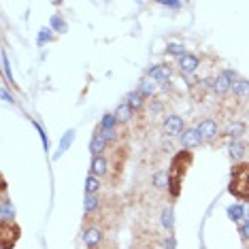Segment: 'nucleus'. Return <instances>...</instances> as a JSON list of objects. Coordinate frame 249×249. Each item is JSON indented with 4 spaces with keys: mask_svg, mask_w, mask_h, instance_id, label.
Instances as JSON below:
<instances>
[{
    "mask_svg": "<svg viewBox=\"0 0 249 249\" xmlns=\"http://www.w3.org/2000/svg\"><path fill=\"white\" fill-rule=\"evenodd\" d=\"M192 160H194V158H192V151H188V149L173 156L171 168H168V192H171L173 198H177L181 194V183H183L185 175L190 171Z\"/></svg>",
    "mask_w": 249,
    "mask_h": 249,
    "instance_id": "1",
    "label": "nucleus"
},
{
    "mask_svg": "<svg viewBox=\"0 0 249 249\" xmlns=\"http://www.w3.org/2000/svg\"><path fill=\"white\" fill-rule=\"evenodd\" d=\"M228 192L243 202H249V164H236L232 168V179Z\"/></svg>",
    "mask_w": 249,
    "mask_h": 249,
    "instance_id": "2",
    "label": "nucleus"
},
{
    "mask_svg": "<svg viewBox=\"0 0 249 249\" xmlns=\"http://www.w3.org/2000/svg\"><path fill=\"white\" fill-rule=\"evenodd\" d=\"M19 226L15 222H0V245L2 249H13L15 243L19 241Z\"/></svg>",
    "mask_w": 249,
    "mask_h": 249,
    "instance_id": "3",
    "label": "nucleus"
},
{
    "mask_svg": "<svg viewBox=\"0 0 249 249\" xmlns=\"http://www.w3.org/2000/svg\"><path fill=\"white\" fill-rule=\"evenodd\" d=\"M205 143V139L200 137V132H198L196 128H185L183 132H181V147L183 149H196V147H200Z\"/></svg>",
    "mask_w": 249,
    "mask_h": 249,
    "instance_id": "4",
    "label": "nucleus"
},
{
    "mask_svg": "<svg viewBox=\"0 0 249 249\" xmlns=\"http://www.w3.org/2000/svg\"><path fill=\"white\" fill-rule=\"evenodd\" d=\"M103 239H105V232H103V228H98V226H88V228L83 230V243H86L88 249L100 247Z\"/></svg>",
    "mask_w": 249,
    "mask_h": 249,
    "instance_id": "5",
    "label": "nucleus"
},
{
    "mask_svg": "<svg viewBox=\"0 0 249 249\" xmlns=\"http://www.w3.org/2000/svg\"><path fill=\"white\" fill-rule=\"evenodd\" d=\"M162 132L166 137H175V134L181 137V132H183V120L179 115H166L162 122Z\"/></svg>",
    "mask_w": 249,
    "mask_h": 249,
    "instance_id": "6",
    "label": "nucleus"
},
{
    "mask_svg": "<svg viewBox=\"0 0 249 249\" xmlns=\"http://www.w3.org/2000/svg\"><path fill=\"white\" fill-rule=\"evenodd\" d=\"M196 130L200 132V137L205 141H213L215 137H217V132H219V126H217V122H215V120L207 117V120H202L200 124H198Z\"/></svg>",
    "mask_w": 249,
    "mask_h": 249,
    "instance_id": "7",
    "label": "nucleus"
},
{
    "mask_svg": "<svg viewBox=\"0 0 249 249\" xmlns=\"http://www.w3.org/2000/svg\"><path fill=\"white\" fill-rule=\"evenodd\" d=\"M173 75V71H171V66H166V64H156V66H149L147 69V77L151 79V81H168Z\"/></svg>",
    "mask_w": 249,
    "mask_h": 249,
    "instance_id": "8",
    "label": "nucleus"
},
{
    "mask_svg": "<svg viewBox=\"0 0 249 249\" xmlns=\"http://www.w3.org/2000/svg\"><path fill=\"white\" fill-rule=\"evenodd\" d=\"M89 175H94V177H107L109 175V160H107L105 156H96L92 158V164H89Z\"/></svg>",
    "mask_w": 249,
    "mask_h": 249,
    "instance_id": "9",
    "label": "nucleus"
},
{
    "mask_svg": "<svg viewBox=\"0 0 249 249\" xmlns=\"http://www.w3.org/2000/svg\"><path fill=\"white\" fill-rule=\"evenodd\" d=\"M198 66H200V60H198L194 53H185V55H181V58H179V69H181L183 75H190V72H194Z\"/></svg>",
    "mask_w": 249,
    "mask_h": 249,
    "instance_id": "10",
    "label": "nucleus"
},
{
    "mask_svg": "<svg viewBox=\"0 0 249 249\" xmlns=\"http://www.w3.org/2000/svg\"><path fill=\"white\" fill-rule=\"evenodd\" d=\"M0 222H15V207L7 194H2V200H0Z\"/></svg>",
    "mask_w": 249,
    "mask_h": 249,
    "instance_id": "11",
    "label": "nucleus"
},
{
    "mask_svg": "<svg viewBox=\"0 0 249 249\" xmlns=\"http://www.w3.org/2000/svg\"><path fill=\"white\" fill-rule=\"evenodd\" d=\"M107 141L103 139V134H100V130H96V134L89 141V151H92V158L96 156H103V151H107Z\"/></svg>",
    "mask_w": 249,
    "mask_h": 249,
    "instance_id": "12",
    "label": "nucleus"
},
{
    "mask_svg": "<svg viewBox=\"0 0 249 249\" xmlns=\"http://www.w3.org/2000/svg\"><path fill=\"white\" fill-rule=\"evenodd\" d=\"M230 89H232V81L226 77V72L222 71L217 77L213 79V92L215 94H226V92H230Z\"/></svg>",
    "mask_w": 249,
    "mask_h": 249,
    "instance_id": "13",
    "label": "nucleus"
},
{
    "mask_svg": "<svg viewBox=\"0 0 249 249\" xmlns=\"http://www.w3.org/2000/svg\"><path fill=\"white\" fill-rule=\"evenodd\" d=\"M98 209H100V194H86V198H83V213L92 215Z\"/></svg>",
    "mask_w": 249,
    "mask_h": 249,
    "instance_id": "14",
    "label": "nucleus"
},
{
    "mask_svg": "<svg viewBox=\"0 0 249 249\" xmlns=\"http://www.w3.org/2000/svg\"><path fill=\"white\" fill-rule=\"evenodd\" d=\"M115 117L120 124H128L134 117V109L128 103H122V105H117V109H115Z\"/></svg>",
    "mask_w": 249,
    "mask_h": 249,
    "instance_id": "15",
    "label": "nucleus"
},
{
    "mask_svg": "<svg viewBox=\"0 0 249 249\" xmlns=\"http://www.w3.org/2000/svg\"><path fill=\"white\" fill-rule=\"evenodd\" d=\"M228 149H230V158H232V160H234V162H241L243 158H245V149H247V147L243 145L241 141H232Z\"/></svg>",
    "mask_w": 249,
    "mask_h": 249,
    "instance_id": "16",
    "label": "nucleus"
},
{
    "mask_svg": "<svg viewBox=\"0 0 249 249\" xmlns=\"http://www.w3.org/2000/svg\"><path fill=\"white\" fill-rule=\"evenodd\" d=\"M126 103L132 107L134 111H139V109H143V105H145V96L139 92V89H134V92H130L126 96Z\"/></svg>",
    "mask_w": 249,
    "mask_h": 249,
    "instance_id": "17",
    "label": "nucleus"
},
{
    "mask_svg": "<svg viewBox=\"0 0 249 249\" xmlns=\"http://www.w3.org/2000/svg\"><path fill=\"white\" fill-rule=\"evenodd\" d=\"M228 217H230L234 224H241L243 219H245V207L239 205V202H236V205H230V207H228Z\"/></svg>",
    "mask_w": 249,
    "mask_h": 249,
    "instance_id": "18",
    "label": "nucleus"
},
{
    "mask_svg": "<svg viewBox=\"0 0 249 249\" xmlns=\"http://www.w3.org/2000/svg\"><path fill=\"white\" fill-rule=\"evenodd\" d=\"M230 92L234 96H239V98H247V96H249V81H245V79H239V81L232 86Z\"/></svg>",
    "mask_w": 249,
    "mask_h": 249,
    "instance_id": "19",
    "label": "nucleus"
},
{
    "mask_svg": "<svg viewBox=\"0 0 249 249\" xmlns=\"http://www.w3.org/2000/svg\"><path fill=\"white\" fill-rule=\"evenodd\" d=\"M245 124H243V122H232L230 124V128H228V137L232 139V141H239L241 137H243V134H245Z\"/></svg>",
    "mask_w": 249,
    "mask_h": 249,
    "instance_id": "20",
    "label": "nucleus"
},
{
    "mask_svg": "<svg viewBox=\"0 0 249 249\" xmlns=\"http://www.w3.org/2000/svg\"><path fill=\"white\" fill-rule=\"evenodd\" d=\"M117 117H115V113H107V115L100 120V132H107V130H113V128H117Z\"/></svg>",
    "mask_w": 249,
    "mask_h": 249,
    "instance_id": "21",
    "label": "nucleus"
},
{
    "mask_svg": "<svg viewBox=\"0 0 249 249\" xmlns=\"http://www.w3.org/2000/svg\"><path fill=\"white\" fill-rule=\"evenodd\" d=\"M162 226L173 234V228H175V213H173V207H166V209L162 211Z\"/></svg>",
    "mask_w": 249,
    "mask_h": 249,
    "instance_id": "22",
    "label": "nucleus"
},
{
    "mask_svg": "<svg viewBox=\"0 0 249 249\" xmlns=\"http://www.w3.org/2000/svg\"><path fill=\"white\" fill-rule=\"evenodd\" d=\"M72 141H75V130H69V132H66L64 137H62V141H60V147H58V154H55V158H60L62 154H64V151L71 147Z\"/></svg>",
    "mask_w": 249,
    "mask_h": 249,
    "instance_id": "23",
    "label": "nucleus"
},
{
    "mask_svg": "<svg viewBox=\"0 0 249 249\" xmlns=\"http://www.w3.org/2000/svg\"><path fill=\"white\" fill-rule=\"evenodd\" d=\"M100 192V179L94 175H88L86 179V194H98Z\"/></svg>",
    "mask_w": 249,
    "mask_h": 249,
    "instance_id": "24",
    "label": "nucleus"
},
{
    "mask_svg": "<svg viewBox=\"0 0 249 249\" xmlns=\"http://www.w3.org/2000/svg\"><path fill=\"white\" fill-rule=\"evenodd\" d=\"M139 92L145 96V98H151L156 92V83H151V79H143L141 81V86H139Z\"/></svg>",
    "mask_w": 249,
    "mask_h": 249,
    "instance_id": "25",
    "label": "nucleus"
},
{
    "mask_svg": "<svg viewBox=\"0 0 249 249\" xmlns=\"http://www.w3.org/2000/svg\"><path fill=\"white\" fill-rule=\"evenodd\" d=\"M154 185L158 190H164V188H168V173L166 171H158L156 175H154Z\"/></svg>",
    "mask_w": 249,
    "mask_h": 249,
    "instance_id": "26",
    "label": "nucleus"
},
{
    "mask_svg": "<svg viewBox=\"0 0 249 249\" xmlns=\"http://www.w3.org/2000/svg\"><path fill=\"white\" fill-rule=\"evenodd\" d=\"M166 53L168 55H185L188 52H185V45H181V43H168L166 45Z\"/></svg>",
    "mask_w": 249,
    "mask_h": 249,
    "instance_id": "27",
    "label": "nucleus"
},
{
    "mask_svg": "<svg viewBox=\"0 0 249 249\" xmlns=\"http://www.w3.org/2000/svg\"><path fill=\"white\" fill-rule=\"evenodd\" d=\"M49 28H52V30H55V32H66V24L62 21L60 15H53L52 21H49Z\"/></svg>",
    "mask_w": 249,
    "mask_h": 249,
    "instance_id": "28",
    "label": "nucleus"
},
{
    "mask_svg": "<svg viewBox=\"0 0 249 249\" xmlns=\"http://www.w3.org/2000/svg\"><path fill=\"white\" fill-rule=\"evenodd\" d=\"M52 28H41V32H38V45H45V43H49L53 38V35H52Z\"/></svg>",
    "mask_w": 249,
    "mask_h": 249,
    "instance_id": "29",
    "label": "nucleus"
},
{
    "mask_svg": "<svg viewBox=\"0 0 249 249\" xmlns=\"http://www.w3.org/2000/svg\"><path fill=\"white\" fill-rule=\"evenodd\" d=\"M100 130V128H98ZM103 134V139L107 141V143H113V141H117V137H120V132H117V128H113V130H107V132H100Z\"/></svg>",
    "mask_w": 249,
    "mask_h": 249,
    "instance_id": "30",
    "label": "nucleus"
},
{
    "mask_svg": "<svg viewBox=\"0 0 249 249\" xmlns=\"http://www.w3.org/2000/svg\"><path fill=\"white\" fill-rule=\"evenodd\" d=\"M239 232H241V236H243V239L249 241V217H245V219H243V222H241V226H239Z\"/></svg>",
    "mask_w": 249,
    "mask_h": 249,
    "instance_id": "31",
    "label": "nucleus"
},
{
    "mask_svg": "<svg viewBox=\"0 0 249 249\" xmlns=\"http://www.w3.org/2000/svg\"><path fill=\"white\" fill-rule=\"evenodd\" d=\"M162 7H166V9H173V11H179L181 9V2H175V0H162Z\"/></svg>",
    "mask_w": 249,
    "mask_h": 249,
    "instance_id": "32",
    "label": "nucleus"
},
{
    "mask_svg": "<svg viewBox=\"0 0 249 249\" xmlns=\"http://www.w3.org/2000/svg\"><path fill=\"white\" fill-rule=\"evenodd\" d=\"M149 111H151V115H158V113L162 111V103H160V100H151Z\"/></svg>",
    "mask_w": 249,
    "mask_h": 249,
    "instance_id": "33",
    "label": "nucleus"
},
{
    "mask_svg": "<svg viewBox=\"0 0 249 249\" xmlns=\"http://www.w3.org/2000/svg\"><path fill=\"white\" fill-rule=\"evenodd\" d=\"M164 247H166V249H175V236L173 234H168L166 239H164Z\"/></svg>",
    "mask_w": 249,
    "mask_h": 249,
    "instance_id": "34",
    "label": "nucleus"
},
{
    "mask_svg": "<svg viewBox=\"0 0 249 249\" xmlns=\"http://www.w3.org/2000/svg\"><path fill=\"white\" fill-rule=\"evenodd\" d=\"M2 98L7 100V103H13V100H11V96H9V92H7V89H2Z\"/></svg>",
    "mask_w": 249,
    "mask_h": 249,
    "instance_id": "35",
    "label": "nucleus"
}]
</instances>
